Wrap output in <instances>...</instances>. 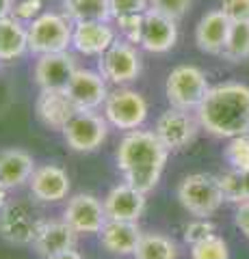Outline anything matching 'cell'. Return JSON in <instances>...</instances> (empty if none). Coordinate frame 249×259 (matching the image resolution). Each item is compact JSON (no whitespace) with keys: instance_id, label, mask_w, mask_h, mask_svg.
<instances>
[{"instance_id":"cell-26","label":"cell","mask_w":249,"mask_h":259,"mask_svg":"<svg viewBox=\"0 0 249 259\" xmlns=\"http://www.w3.org/2000/svg\"><path fill=\"white\" fill-rule=\"evenodd\" d=\"M219 56L230 63L249 61V22H232L228 41Z\"/></svg>"},{"instance_id":"cell-33","label":"cell","mask_w":249,"mask_h":259,"mask_svg":"<svg viewBox=\"0 0 249 259\" xmlns=\"http://www.w3.org/2000/svg\"><path fill=\"white\" fill-rule=\"evenodd\" d=\"M111 18H124V15H139L150 9V0H109Z\"/></svg>"},{"instance_id":"cell-12","label":"cell","mask_w":249,"mask_h":259,"mask_svg":"<svg viewBox=\"0 0 249 259\" xmlns=\"http://www.w3.org/2000/svg\"><path fill=\"white\" fill-rule=\"evenodd\" d=\"M69 100L78 110H98L109 97V82L98 69H76L74 78L65 89Z\"/></svg>"},{"instance_id":"cell-23","label":"cell","mask_w":249,"mask_h":259,"mask_svg":"<svg viewBox=\"0 0 249 259\" xmlns=\"http://www.w3.org/2000/svg\"><path fill=\"white\" fill-rule=\"evenodd\" d=\"M28 52V30L26 24L13 15L0 18V61L11 63L22 59Z\"/></svg>"},{"instance_id":"cell-9","label":"cell","mask_w":249,"mask_h":259,"mask_svg":"<svg viewBox=\"0 0 249 259\" xmlns=\"http://www.w3.org/2000/svg\"><path fill=\"white\" fill-rule=\"evenodd\" d=\"M199 119L191 115V110L182 108H169L156 119L154 134L160 139V143L165 145L169 151H180L187 145H191L197 136Z\"/></svg>"},{"instance_id":"cell-11","label":"cell","mask_w":249,"mask_h":259,"mask_svg":"<svg viewBox=\"0 0 249 259\" xmlns=\"http://www.w3.org/2000/svg\"><path fill=\"white\" fill-rule=\"evenodd\" d=\"M39 221L28 205L11 201L0 209V236L13 246H28L35 242Z\"/></svg>"},{"instance_id":"cell-8","label":"cell","mask_w":249,"mask_h":259,"mask_svg":"<svg viewBox=\"0 0 249 259\" xmlns=\"http://www.w3.org/2000/svg\"><path fill=\"white\" fill-rule=\"evenodd\" d=\"M61 132L69 149L78 153H89L102 147V143L106 141L109 121L95 110H76Z\"/></svg>"},{"instance_id":"cell-17","label":"cell","mask_w":249,"mask_h":259,"mask_svg":"<svg viewBox=\"0 0 249 259\" xmlns=\"http://www.w3.org/2000/svg\"><path fill=\"white\" fill-rule=\"evenodd\" d=\"M30 194L44 203H57L69 194V175L59 164H42L35 166L28 180Z\"/></svg>"},{"instance_id":"cell-32","label":"cell","mask_w":249,"mask_h":259,"mask_svg":"<svg viewBox=\"0 0 249 259\" xmlns=\"http://www.w3.org/2000/svg\"><path fill=\"white\" fill-rule=\"evenodd\" d=\"M215 233V225L208 221V218H195L193 223H189L184 227V242H187L189 246L197 244V242L206 240L208 236H212Z\"/></svg>"},{"instance_id":"cell-35","label":"cell","mask_w":249,"mask_h":259,"mask_svg":"<svg viewBox=\"0 0 249 259\" xmlns=\"http://www.w3.org/2000/svg\"><path fill=\"white\" fill-rule=\"evenodd\" d=\"M221 11L230 22H249V0H221Z\"/></svg>"},{"instance_id":"cell-36","label":"cell","mask_w":249,"mask_h":259,"mask_svg":"<svg viewBox=\"0 0 249 259\" xmlns=\"http://www.w3.org/2000/svg\"><path fill=\"white\" fill-rule=\"evenodd\" d=\"M234 221H236V227L245 233V238L249 240V201H245V203H238Z\"/></svg>"},{"instance_id":"cell-20","label":"cell","mask_w":249,"mask_h":259,"mask_svg":"<svg viewBox=\"0 0 249 259\" xmlns=\"http://www.w3.org/2000/svg\"><path fill=\"white\" fill-rule=\"evenodd\" d=\"M76 236L78 233L65 221H39L33 246L39 255L48 259L57 253H63L67 248H74Z\"/></svg>"},{"instance_id":"cell-4","label":"cell","mask_w":249,"mask_h":259,"mask_svg":"<svg viewBox=\"0 0 249 259\" xmlns=\"http://www.w3.org/2000/svg\"><path fill=\"white\" fill-rule=\"evenodd\" d=\"M178 201L195 218H208L215 212H219L226 197H223L219 177L208 173H193L180 182Z\"/></svg>"},{"instance_id":"cell-25","label":"cell","mask_w":249,"mask_h":259,"mask_svg":"<svg viewBox=\"0 0 249 259\" xmlns=\"http://www.w3.org/2000/svg\"><path fill=\"white\" fill-rule=\"evenodd\" d=\"M132 257L134 259H175L178 257V244L171 238L163 236V233H143Z\"/></svg>"},{"instance_id":"cell-29","label":"cell","mask_w":249,"mask_h":259,"mask_svg":"<svg viewBox=\"0 0 249 259\" xmlns=\"http://www.w3.org/2000/svg\"><path fill=\"white\" fill-rule=\"evenodd\" d=\"M191 259H230V250L221 236H208L206 240L191 246Z\"/></svg>"},{"instance_id":"cell-10","label":"cell","mask_w":249,"mask_h":259,"mask_svg":"<svg viewBox=\"0 0 249 259\" xmlns=\"http://www.w3.org/2000/svg\"><path fill=\"white\" fill-rule=\"evenodd\" d=\"M76 69H78L76 56L69 50L42 54L35 61L33 78L42 91H65L69 80L76 74Z\"/></svg>"},{"instance_id":"cell-34","label":"cell","mask_w":249,"mask_h":259,"mask_svg":"<svg viewBox=\"0 0 249 259\" xmlns=\"http://www.w3.org/2000/svg\"><path fill=\"white\" fill-rule=\"evenodd\" d=\"M42 13H44V0H18L11 11L13 18L20 20L22 24L33 22L37 15H42Z\"/></svg>"},{"instance_id":"cell-21","label":"cell","mask_w":249,"mask_h":259,"mask_svg":"<svg viewBox=\"0 0 249 259\" xmlns=\"http://www.w3.org/2000/svg\"><path fill=\"white\" fill-rule=\"evenodd\" d=\"M78 108L74 106V102L69 100V95L65 91H39L37 102H35L37 119L46 127L59 130V132L65 127L69 117Z\"/></svg>"},{"instance_id":"cell-2","label":"cell","mask_w":249,"mask_h":259,"mask_svg":"<svg viewBox=\"0 0 249 259\" xmlns=\"http://www.w3.org/2000/svg\"><path fill=\"white\" fill-rule=\"evenodd\" d=\"M195 115L199 125L219 139L249 134V87L240 82L210 87Z\"/></svg>"},{"instance_id":"cell-38","label":"cell","mask_w":249,"mask_h":259,"mask_svg":"<svg viewBox=\"0 0 249 259\" xmlns=\"http://www.w3.org/2000/svg\"><path fill=\"white\" fill-rule=\"evenodd\" d=\"M13 0H0V18H7L13 11Z\"/></svg>"},{"instance_id":"cell-37","label":"cell","mask_w":249,"mask_h":259,"mask_svg":"<svg viewBox=\"0 0 249 259\" xmlns=\"http://www.w3.org/2000/svg\"><path fill=\"white\" fill-rule=\"evenodd\" d=\"M48 259H83V255H80L76 248H67V250H63V253H57Z\"/></svg>"},{"instance_id":"cell-7","label":"cell","mask_w":249,"mask_h":259,"mask_svg":"<svg viewBox=\"0 0 249 259\" xmlns=\"http://www.w3.org/2000/svg\"><path fill=\"white\" fill-rule=\"evenodd\" d=\"M104 117H106L109 125H113L124 132L130 130H139L148 119V100L139 91L128 87H117L111 91L106 102H104Z\"/></svg>"},{"instance_id":"cell-16","label":"cell","mask_w":249,"mask_h":259,"mask_svg":"<svg viewBox=\"0 0 249 259\" xmlns=\"http://www.w3.org/2000/svg\"><path fill=\"white\" fill-rule=\"evenodd\" d=\"M102 203L111 221L136 223L143 216V212H146L148 199H146V192H141L139 188L124 182V184H117L115 188H111Z\"/></svg>"},{"instance_id":"cell-15","label":"cell","mask_w":249,"mask_h":259,"mask_svg":"<svg viewBox=\"0 0 249 259\" xmlns=\"http://www.w3.org/2000/svg\"><path fill=\"white\" fill-rule=\"evenodd\" d=\"M178 41V22L148 9L143 15V32H141V48L152 54H165Z\"/></svg>"},{"instance_id":"cell-19","label":"cell","mask_w":249,"mask_h":259,"mask_svg":"<svg viewBox=\"0 0 249 259\" xmlns=\"http://www.w3.org/2000/svg\"><path fill=\"white\" fill-rule=\"evenodd\" d=\"M141 229L136 223L130 221H109L104 223L102 231H100V244L104 246V250H109L111 255L117 257H128L134 255L136 246H139L141 240Z\"/></svg>"},{"instance_id":"cell-1","label":"cell","mask_w":249,"mask_h":259,"mask_svg":"<svg viewBox=\"0 0 249 259\" xmlns=\"http://www.w3.org/2000/svg\"><path fill=\"white\" fill-rule=\"evenodd\" d=\"M167 158L169 149L160 143L154 132L148 130L126 132L117 147V168L124 175V182L146 194L158 186Z\"/></svg>"},{"instance_id":"cell-13","label":"cell","mask_w":249,"mask_h":259,"mask_svg":"<svg viewBox=\"0 0 249 259\" xmlns=\"http://www.w3.org/2000/svg\"><path fill=\"white\" fill-rule=\"evenodd\" d=\"M72 229L76 233H85V236H91V233H100L104 223L109 221L106 209L100 199H95L93 194H76L67 201L65 207V216H63Z\"/></svg>"},{"instance_id":"cell-27","label":"cell","mask_w":249,"mask_h":259,"mask_svg":"<svg viewBox=\"0 0 249 259\" xmlns=\"http://www.w3.org/2000/svg\"><path fill=\"white\" fill-rule=\"evenodd\" d=\"M219 184L226 201L245 203L249 201V171H230L219 175Z\"/></svg>"},{"instance_id":"cell-30","label":"cell","mask_w":249,"mask_h":259,"mask_svg":"<svg viewBox=\"0 0 249 259\" xmlns=\"http://www.w3.org/2000/svg\"><path fill=\"white\" fill-rule=\"evenodd\" d=\"M143 15L146 13H139V15H124V18H117V30L122 39L130 41L134 46L141 44V32H143Z\"/></svg>"},{"instance_id":"cell-24","label":"cell","mask_w":249,"mask_h":259,"mask_svg":"<svg viewBox=\"0 0 249 259\" xmlns=\"http://www.w3.org/2000/svg\"><path fill=\"white\" fill-rule=\"evenodd\" d=\"M63 13L72 22H109L111 3L109 0H61Z\"/></svg>"},{"instance_id":"cell-22","label":"cell","mask_w":249,"mask_h":259,"mask_svg":"<svg viewBox=\"0 0 249 259\" xmlns=\"http://www.w3.org/2000/svg\"><path fill=\"white\" fill-rule=\"evenodd\" d=\"M35 171V160L24 149H3L0 151V182L7 188H20L24 186Z\"/></svg>"},{"instance_id":"cell-5","label":"cell","mask_w":249,"mask_h":259,"mask_svg":"<svg viewBox=\"0 0 249 259\" xmlns=\"http://www.w3.org/2000/svg\"><path fill=\"white\" fill-rule=\"evenodd\" d=\"M210 91L208 76L197 65H178L169 71L165 82V95L173 108L195 112Z\"/></svg>"},{"instance_id":"cell-28","label":"cell","mask_w":249,"mask_h":259,"mask_svg":"<svg viewBox=\"0 0 249 259\" xmlns=\"http://www.w3.org/2000/svg\"><path fill=\"white\" fill-rule=\"evenodd\" d=\"M223 156H226L232 171H249V134L230 139Z\"/></svg>"},{"instance_id":"cell-39","label":"cell","mask_w":249,"mask_h":259,"mask_svg":"<svg viewBox=\"0 0 249 259\" xmlns=\"http://www.w3.org/2000/svg\"><path fill=\"white\" fill-rule=\"evenodd\" d=\"M7 190H9V188H7V186L0 182V209H3L7 203H9V201H7Z\"/></svg>"},{"instance_id":"cell-31","label":"cell","mask_w":249,"mask_h":259,"mask_svg":"<svg viewBox=\"0 0 249 259\" xmlns=\"http://www.w3.org/2000/svg\"><path fill=\"white\" fill-rule=\"evenodd\" d=\"M191 5H193V0H150V9L163 13L175 22L187 15Z\"/></svg>"},{"instance_id":"cell-14","label":"cell","mask_w":249,"mask_h":259,"mask_svg":"<svg viewBox=\"0 0 249 259\" xmlns=\"http://www.w3.org/2000/svg\"><path fill=\"white\" fill-rule=\"evenodd\" d=\"M117 41V30L109 22H76L72 50L83 56H102Z\"/></svg>"},{"instance_id":"cell-3","label":"cell","mask_w":249,"mask_h":259,"mask_svg":"<svg viewBox=\"0 0 249 259\" xmlns=\"http://www.w3.org/2000/svg\"><path fill=\"white\" fill-rule=\"evenodd\" d=\"M28 30V52L35 56L65 52L72 48V32L74 22L65 13L44 11L33 22L26 24Z\"/></svg>"},{"instance_id":"cell-18","label":"cell","mask_w":249,"mask_h":259,"mask_svg":"<svg viewBox=\"0 0 249 259\" xmlns=\"http://www.w3.org/2000/svg\"><path fill=\"white\" fill-rule=\"evenodd\" d=\"M232 22L221 9H212L202 15L195 26V44L206 54H221L228 41Z\"/></svg>"},{"instance_id":"cell-6","label":"cell","mask_w":249,"mask_h":259,"mask_svg":"<svg viewBox=\"0 0 249 259\" xmlns=\"http://www.w3.org/2000/svg\"><path fill=\"white\" fill-rule=\"evenodd\" d=\"M143 59L136 46L119 37L102 56H98V71L109 84L126 87L141 76Z\"/></svg>"}]
</instances>
